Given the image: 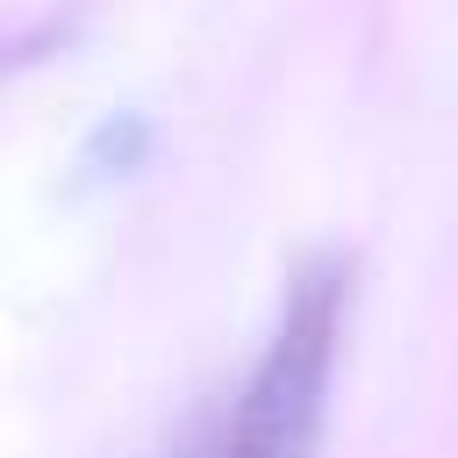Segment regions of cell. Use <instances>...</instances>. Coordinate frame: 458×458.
Listing matches in <instances>:
<instances>
[{
    "label": "cell",
    "mask_w": 458,
    "mask_h": 458,
    "mask_svg": "<svg viewBox=\"0 0 458 458\" xmlns=\"http://www.w3.org/2000/svg\"><path fill=\"white\" fill-rule=\"evenodd\" d=\"M344 301L351 286L336 265H315L286 286L279 322L236 394V415L215 458H315L322 415H329V372L344 344Z\"/></svg>",
    "instance_id": "cell-1"
}]
</instances>
